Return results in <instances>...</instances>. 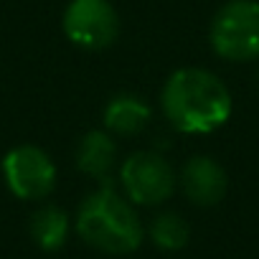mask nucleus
<instances>
[{
  "instance_id": "obj_1",
  "label": "nucleus",
  "mask_w": 259,
  "mask_h": 259,
  "mask_svg": "<svg viewBox=\"0 0 259 259\" xmlns=\"http://www.w3.org/2000/svg\"><path fill=\"white\" fill-rule=\"evenodd\" d=\"M163 107L181 133H211L229 119L231 97L211 71L181 69L165 84Z\"/></svg>"
},
{
  "instance_id": "obj_3",
  "label": "nucleus",
  "mask_w": 259,
  "mask_h": 259,
  "mask_svg": "<svg viewBox=\"0 0 259 259\" xmlns=\"http://www.w3.org/2000/svg\"><path fill=\"white\" fill-rule=\"evenodd\" d=\"M211 44L216 54L231 61H249L259 56V3L231 0L211 26Z\"/></svg>"
},
{
  "instance_id": "obj_7",
  "label": "nucleus",
  "mask_w": 259,
  "mask_h": 259,
  "mask_svg": "<svg viewBox=\"0 0 259 259\" xmlns=\"http://www.w3.org/2000/svg\"><path fill=\"white\" fill-rule=\"evenodd\" d=\"M183 191L198 206H213L226 193V173L211 158H193L183 168Z\"/></svg>"
},
{
  "instance_id": "obj_10",
  "label": "nucleus",
  "mask_w": 259,
  "mask_h": 259,
  "mask_svg": "<svg viewBox=\"0 0 259 259\" xmlns=\"http://www.w3.org/2000/svg\"><path fill=\"white\" fill-rule=\"evenodd\" d=\"M66 231H69V221H66V213L59 211V208H41L33 221H31V234L36 239L38 246L44 249H59L64 241H66Z\"/></svg>"
},
{
  "instance_id": "obj_8",
  "label": "nucleus",
  "mask_w": 259,
  "mask_h": 259,
  "mask_svg": "<svg viewBox=\"0 0 259 259\" xmlns=\"http://www.w3.org/2000/svg\"><path fill=\"white\" fill-rule=\"evenodd\" d=\"M150 109L135 97H117L104 112V122L117 135H135L148 124Z\"/></svg>"
},
{
  "instance_id": "obj_4",
  "label": "nucleus",
  "mask_w": 259,
  "mask_h": 259,
  "mask_svg": "<svg viewBox=\"0 0 259 259\" xmlns=\"http://www.w3.org/2000/svg\"><path fill=\"white\" fill-rule=\"evenodd\" d=\"M122 186L135 203L155 206L173 193L176 176L155 153H138L122 165Z\"/></svg>"
},
{
  "instance_id": "obj_9",
  "label": "nucleus",
  "mask_w": 259,
  "mask_h": 259,
  "mask_svg": "<svg viewBox=\"0 0 259 259\" xmlns=\"http://www.w3.org/2000/svg\"><path fill=\"white\" fill-rule=\"evenodd\" d=\"M114 158H117V148L114 143L102 135V133H89L84 140H81V148H79V168L87 173V176H94V178H107L109 170L114 168Z\"/></svg>"
},
{
  "instance_id": "obj_6",
  "label": "nucleus",
  "mask_w": 259,
  "mask_h": 259,
  "mask_svg": "<svg viewBox=\"0 0 259 259\" xmlns=\"http://www.w3.org/2000/svg\"><path fill=\"white\" fill-rule=\"evenodd\" d=\"M3 173L11 191L18 198H28V201L44 198L54 188V178H56V170L49 155L31 145H23L8 153L3 160Z\"/></svg>"
},
{
  "instance_id": "obj_5",
  "label": "nucleus",
  "mask_w": 259,
  "mask_h": 259,
  "mask_svg": "<svg viewBox=\"0 0 259 259\" xmlns=\"http://www.w3.org/2000/svg\"><path fill=\"white\" fill-rule=\"evenodd\" d=\"M64 31L79 46L102 49L114 41L119 21L107 0H74L64 16Z\"/></svg>"
},
{
  "instance_id": "obj_11",
  "label": "nucleus",
  "mask_w": 259,
  "mask_h": 259,
  "mask_svg": "<svg viewBox=\"0 0 259 259\" xmlns=\"http://www.w3.org/2000/svg\"><path fill=\"white\" fill-rule=\"evenodd\" d=\"M153 239L160 249H168V251L183 249L188 241V224L176 213H163L153 224Z\"/></svg>"
},
{
  "instance_id": "obj_2",
  "label": "nucleus",
  "mask_w": 259,
  "mask_h": 259,
  "mask_svg": "<svg viewBox=\"0 0 259 259\" xmlns=\"http://www.w3.org/2000/svg\"><path fill=\"white\" fill-rule=\"evenodd\" d=\"M79 234L97 249L109 254H127L143 241V226L112 186L92 193L79 211Z\"/></svg>"
}]
</instances>
